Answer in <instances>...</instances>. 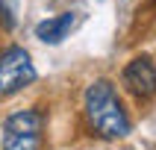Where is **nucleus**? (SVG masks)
<instances>
[{
  "label": "nucleus",
  "mask_w": 156,
  "mask_h": 150,
  "mask_svg": "<svg viewBox=\"0 0 156 150\" xmlns=\"http://www.w3.org/2000/svg\"><path fill=\"white\" fill-rule=\"evenodd\" d=\"M83 112H86L91 132H97L100 138H127L133 130L130 115H127L121 97H118V91L109 79H94L86 88Z\"/></svg>",
  "instance_id": "1"
},
{
  "label": "nucleus",
  "mask_w": 156,
  "mask_h": 150,
  "mask_svg": "<svg viewBox=\"0 0 156 150\" xmlns=\"http://www.w3.org/2000/svg\"><path fill=\"white\" fill-rule=\"evenodd\" d=\"M44 144V112L21 109L3 124V150H41Z\"/></svg>",
  "instance_id": "2"
},
{
  "label": "nucleus",
  "mask_w": 156,
  "mask_h": 150,
  "mask_svg": "<svg viewBox=\"0 0 156 150\" xmlns=\"http://www.w3.org/2000/svg\"><path fill=\"white\" fill-rule=\"evenodd\" d=\"M35 65L24 47H6L0 50V97H9L21 88L35 82Z\"/></svg>",
  "instance_id": "3"
},
{
  "label": "nucleus",
  "mask_w": 156,
  "mask_h": 150,
  "mask_svg": "<svg viewBox=\"0 0 156 150\" xmlns=\"http://www.w3.org/2000/svg\"><path fill=\"white\" fill-rule=\"evenodd\" d=\"M121 82L136 100H150V97L156 94V62L150 59L147 53L133 56V59L124 65Z\"/></svg>",
  "instance_id": "4"
},
{
  "label": "nucleus",
  "mask_w": 156,
  "mask_h": 150,
  "mask_svg": "<svg viewBox=\"0 0 156 150\" xmlns=\"http://www.w3.org/2000/svg\"><path fill=\"white\" fill-rule=\"evenodd\" d=\"M74 24H77V15L74 12H59V15L47 18V21H41V24H35V38L44 44H59L68 38V33L74 30Z\"/></svg>",
  "instance_id": "5"
},
{
  "label": "nucleus",
  "mask_w": 156,
  "mask_h": 150,
  "mask_svg": "<svg viewBox=\"0 0 156 150\" xmlns=\"http://www.w3.org/2000/svg\"><path fill=\"white\" fill-rule=\"evenodd\" d=\"M18 15H15V3L12 0H0V30H15Z\"/></svg>",
  "instance_id": "6"
}]
</instances>
